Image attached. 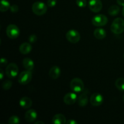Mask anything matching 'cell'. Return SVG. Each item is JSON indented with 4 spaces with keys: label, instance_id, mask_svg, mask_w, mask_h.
<instances>
[{
    "label": "cell",
    "instance_id": "13",
    "mask_svg": "<svg viewBox=\"0 0 124 124\" xmlns=\"http://www.w3.org/2000/svg\"><path fill=\"white\" fill-rule=\"evenodd\" d=\"M24 117L27 122H33L36 121L38 117V113L36 110L34 109H30L26 111Z\"/></svg>",
    "mask_w": 124,
    "mask_h": 124
},
{
    "label": "cell",
    "instance_id": "26",
    "mask_svg": "<svg viewBox=\"0 0 124 124\" xmlns=\"http://www.w3.org/2000/svg\"><path fill=\"white\" fill-rule=\"evenodd\" d=\"M57 0H47V4L49 7H53L56 5Z\"/></svg>",
    "mask_w": 124,
    "mask_h": 124
},
{
    "label": "cell",
    "instance_id": "22",
    "mask_svg": "<svg viewBox=\"0 0 124 124\" xmlns=\"http://www.w3.org/2000/svg\"><path fill=\"white\" fill-rule=\"evenodd\" d=\"M115 86L119 90L124 92V78H119L115 81Z\"/></svg>",
    "mask_w": 124,
    "mask_h": 124
},
{
    "label": "cell",
    "instance_id": "2",
    "mask_svg": "<svg viewBox=\"0 0 124 124\" xmlns=\"http://www.w3.org/2000/svg\"><path fill=\"white\" fill-rule=\"evenodd\" d=\"M47 5L41 1H36L33 4L32 11L36 15H43L47 12Z\"/></svg>",
    "mask_w": 124,
    "mask_h": 124
},
{
    "label": "cell",
    "instance_id": "9",
    "mask_svg": "<svg viewBox=\"0 0 124 124\" xmlns=\"http://www.w3.org/2000/svg\"><path fill=\"white\" fill-rule=\"evenodd\" d=\"M88 94L89 91L88 89H84L78 98V103L80 107H85L88 102Z\"/></svg>",
    "mask_w": 124,
    "mask_h": 124
},
{
    "label": "cell",
    "instance_id": "30",
    "mask_svg": "<svg viewBox=\"0 0 124 124\" xmlns=\"http://www.w3.org/2000/svg\"><path fill=\"white\" fill-rule=\"evenodd\" d=\"M117 4L120 6H122L124 7V0H117L116 1Z\"/></svg>",
    "mask_w": 124,
    "mask_h": 124
},
{
    "label": "cell",
    "instance_id": "33",
    "mask_svg": "<svg viewBox=\"0 0 124 124\" xmlns=\"http://www.w3.org/2000/svg\"><path fill=\"white\" fill-rule=\"evenodd\" d=\"M35 124H44L43 122H41V121H37V122H35Z\"/></svg>",
    "mask_w": 124,
    "mask_h": 124
},
{
    "label": "cell",
    "instance_id": "31",
    "mask_svg": "<svg viewBox=\"0 0 124 124\" xmlns=\"http://www.w3.org/2000/svg\"><path fill=\"white\" fill-rule=\"evenodd\" d=\"M67 124H78V122L77 121H75V120H73V119H70L67 122Z\"/></svg>",
    "mask_w": 124,
    "mask_h": 124
},
{
    "label": "cell",
    "instance_id": "29",
    "mask_svg": "<svg viewBox=\"0 0 124 124\" xmlns=\"http://www.w3.org/2000/svg\"><path fill=\"white\" fill-rule=\"evenodd\" d=\"M0 63H1V66L4 67L6 66L7 64V60L4 58H2L0 61Z\"/></svg>",
    "mask_w": 124,
    "mask_h": 124
},
{
    "label": "cell",
    "instance_id": "15",
    "mask_svg": "<svg viewBox=\"0 0 124 124\" xmlns=\"http://www.w3.org/2000/svg\"><path fill=\"white\" fill-rule=\"evenodd\" d=\"M19 104L21 107H22L23 108L28 109L31 107V105H32V101H31V99L30 98L26 96H24L23 97L19 100Z\"/></svg>",
    "mask_w": 124,
    "mask_h": 124
},
{
    "label": "cell",
    "instance_id": "34",
    "mask_svg": "<svg viewBox=\"0 0 124 124\" xmlns=\"http://www.w3.org/2000/svg\"><path fill=\"white\" fill-rule=\"evenodd\" d=\"M122 15H123L124 17V7H123V8H122Z\"/></svg>",
    "mask_w": 124,
    "mask_h": 124
},
{
    "label": "cell",
    "instance_id": "10",
    "mask_svg": "<svg viewBox=\"0 0 124 124\" xmlns=\"http://www.w3.org/2000/svg\"><path fill=\"white\" fill-rule=\"evenodd\" d=\"M88 7L94 13H98L102 8V3L101 0H89Z\"/></svg>",
    "mask_w": 124,
    "mask_h": 124
},
{
    "label": "cell",
    "instance_id": "8",
    "mask_svg": "<svg viewBox=\"0 0 124 124\" xmlns=\"http://www.w3.org/2000/svg\"><path fill=\"white\" fill-rule=\"evenodd\" d=\"M66 38L71 43L76 44L81 39V35L77 30H70L67 32Z\"/></svg>",
    "mask_w": 124,
    "mask_h": 124
},
{
    "label": "cell",
    "instance_id": "36",
    "mask_svg": "<svg viewBox=\"0 0 124 124\" xmlns=\"http://www.w3.org/2000/svg\"></svg>",
    "mask_w": 124,
    "mask_h": 124
},
{
    "label": "cell",
    "instance_id": "32",
    "mask_svg": "<svg viewBox=\"0 0 124 124\" xmlns=\"http://www.w3.org/2000/svg\"><path fill=\"white\" fill-rule=\"evenodd\" d=\"M4 71L2 70V69H0V79L1 80L3 79V78H4Z\"/></svg>",
    "mask_w": 124,
    "mask_h": 124
},
{
    "label": "cell",
    "instance_id": "25",
    "mask_svg": "<svg viewBox=\"0 0 124 124\" xmlns=\"http://www.w3.org/2000/svg\"><path fill=\"white\" fill-rule=\"evenodd\" d=\"M76 3L77 6L81 8H84L87 6V1L86 0H76Z\"/></svg>",
    "mask_w": 124,
    "mask_h": 124
},
{
    "label": "cell",
    "instance_id": "35",
    "mask_svg": "<svg viewBox=\"0 0 124 124\" xmlns=\"http://www.w3.org/2000/svg\"><path fill=\"white\" fill-rule=\"evenodd\" d=\"M122 99H123V101L124 102V96H123V98H122Z\"/></svg>",
    "mask_w": 124,
    "mask_h": 124
},
{
    "label": "cell",
    "instance_id": "23",
    "mask_svg": "<svg viewBox=\"0 0 124 124\" xmlns=\"http://www.w3.org/2000/svg\"><path fill=\"white\" fill-rule=\"evenodd\" d=\"M20 123V119L17 116H12L8 121V124H18Z\"/></svg>",
    "mask_w": 124,
    "mask_h": 124
},
{
    "label": "cell",
    "instance_id": "6",
    "mask_svg": "<svg viewBox=\"0 0 124 124\" xmlns=\"http://www.w3.org/2000/svg\"><path fill=\"white\" fill-rule=\"evenodd\" d=\"M6 34L10 39H16L20 35V30L15 24H10L6 29Z\"/></svg>",
    "mask_w": 124,
    "mask_h": 124
},
{
    "label": "cell",
    "instance_id": "20",
    "mask_svg": "<svg viewBox=\"0 0 124 124\" xmlns=\"http://www.w3.org/2000/svg\"><path fill=\"white\" fill-rule=\"evenodd\" d=\"M120 12V8L118 6L116 5H113L110 6L108 8V14L111 16H116L119 14Z\"/></svg>",
    "mask_w": 124,
    "mask_h": 124
},
{
    "label": "cell",
    "instance_id": "11",
    "mask_svg": "<svg viewBox=\"0 0 124 124\" xmlns=\"http://www.w3.org/2000/svg\"><path fill=\"white\" fill-rule=\"evenodd\" d=\"M90 104L94 107L100 106L104 101V98L100 93H94L90 96Z\"/></svg>",
    "mask_w": 124,
    "mask_h": 124
},
{
    "label": "cell",
    "instance_id": "18",
    "mask_svg": "<svg viewBox=\"0 0 124 124\" xmlns=\"http://www.w3.org/2000/svg\"><path fill=\"white\" fill-rule=\"evenodd\" d=\"M23 65L25 70H29V71H32L35 67V64H34L33 61L29 58H25L23 59Z\"/></svg>",
    "mask_w": 124,
    "mask_h": 124
},
{
    "label": "cell",
    "instance_id": "27",
    "mask_svg": "<svg viewBox=\"0 0 124 124\" xmlns=\"http://www.w3.org/2000/svg\"><path fill=\"white\" fill-rule=\"evenodd\" d=\"M28 40L30 43H35L37 41V37L35 35H31L29 36Z\"/></svg>",
    "mask_w": 124,
    "mask_h": 124
},
{
    "label": "cell",
    "instance_id": "21",
    "mask_svg": "<svg viewBox=\"0 0 124 124\" xmlns=\"http://www.w3.org/2000/svg\"><path fill=\"white\" fill-rule=\"evenodd\" d=\"M10 4L7 0H1V6H0V11L2 12H6L10 8Z\"/></svg>",
    "mask_w": 124,
    "mask_h": 124
},
{
    "label": "cell",
    "instance_id": "17",
    "mask_svg": "<svg viewBox=\"0 0 124 124\" xmlns=\"http://www.w3.org/2000/svg\"><path fill=\"white\" fill-rule=\"evenodd\" d=\"M32 50V47L29 42H24L19 46V50L23 54H27Z\"/></svg>",
    "mask_w": 124,
    "mask_h": 124
},
{
    "label": "cell",
    "instance_id": "28",
    "mask_svg": "<svg viewBox=\"0 0 124 124\" xmlns=\"http://www.w3.org/2000/svg\"><path fill=\"white\" fill-rule=\"evenodd\" d=\"M10 9L11 12H12V13H15L18 12V10H19V7H18V6H17V5L13 4L12 5V6H11Z\"/></svg>",
    "mask_w": 124,
    "mask_h": 124
},
{
    "label": "cell",
    "instance_id": "14",
    "mask_svg": "<svg viewBox=\"0 0 124 124\" xmlns=\"http://www.w3.org/2000/svg\"><path fill=\"white\" fill-rule=\"evenodd\" d=\"M61 73V71L60 68L58 66L54 65L50 69L48 75L52 79H57L60 76Z\"/></svg>",
    "mask_w": 124,
    "mask_h": 124
},
{
    "label": "cell",
    "instance_id": "7",
    "mask_svg": "<svg viewBox=\"0 0 124 124\" xmlns=\"http://www.w3.org/2000/svg\"><path fill=\"white\" fill-rule=\"evenodd\" d=\"M92 23L96 27H102L107 24L108 18L104 15H97L92 18Z\"/></svg>",
    "mask_w": 124,
    "mask_h": 124
},
{
    "label": "cell",
    "instance_id": "24",
    "mask_svg": "<svg viewBox=\"0 0 124 124\" xmlns=\"http://www.w3.org/2000/svg\"><path fill=\"white\" fill-rule=\"evenodd\" d=\"M12 82L9 80H6L2 82V88L5 90H8L12 87Z\"/></svg>",
    "mask_w": 124,
    "mask_h": 124
},
{
    "label": "cell",
    "instance_id": "5",
    "mask_svg": "<svg viewBox=\"0 0 124 124\" xmlns=\"http://www.w3.org/2000/svg\"><path fill=\"white\" fill-rule=\"evenodd\" d=\"M32 79V73L31 71L25 70L19 74L18 76V82L21 85H26Z\"/></svg>",
    "mask_w": 124,
    "mask_h": 124
},
{
    "label": "cell",
    "instance_id": "19",
    "mask_svg": "<svg viewBox=\"0 0 124 124\" xmlns=\"http://www.w3.org/2000/svg\"><path fill=\"white\" fill-rule=\"evenodd\" d=\"M107 32L104 29L97 28L94 31V36L98 39H103L106 37Z\"/></svg>",
    "mask_w": 124,
    "mask_h": 124
},
{
    "label": "cell",
    "instance_id": "12",
    "mask_svg": "<svg viewBox=\"0 0 124 124\" xmlns=\"http://www.w3.org/2000/svg\"><path fill=\"white\" fill-rule=\"evenodd\" d=\"M78 98L76 93H75V92H70V93H67L64 96L63 101H64V103L66 105H71L75 104L77 101Z\"/></svg>",
    "mask_w": 124,
    "mask_h": 124
},
{
    "label": "cell",
    "instance_id": "16",
    "mask_svg": "<svg viewBox=\"0 0 124 124\" xmlns=\"http://www.w3.org/2000/svg\"><path fill=\"white\" fill-rule=\"evenodd\" d=\"M52 122L54 124H65L67 123L66 118L62 114H56L53 116Z\"/></svg>",
    "mask_w": 124,
    "mask_h": 124
},
{
    "label": "cell",
    "instance_id": "4",
    "mask_svg": "<svg viewBox=\"0 0 124 124\" xmlns=\"http://www.w3.org/2000/svg\"><path fill=\"white\" fill-rule=\"evenodd\" d=\"M6 75L9 78H14L18 76L19 73V69L17 65L15 63H10L6 68L5 70Z\"/></svg>",
    "mask_w": 124,
    "mask_h": 124
},
{
    "label": "cell",
    "instance_id": "3",
    "mask_svg": "<svg viewBox=\"0 0 124 124\" xmlns=\"http://www.w3.org/2000/svg\"><path fill=\"white\" fill-rule=\"evenodd\" d=\"M70 88L76 93H81L84 90V84L82 79L78 78H73L70 82Z\"/></svg>",
    "mask_w": 124,
    "mask_h": 124
},
{
    "label": "cell",
    "instance_id": "1",
    "mask_svg": "<svg viewBox=\"0 0 124 124\" xmlns=\"http://www.w3.org/2000/svg\"><path fill=\"white\" fill-rule=\"evenodd\" d=\"M111 31L116 35H119L124 31V20L121 18H117L111 25Z\"/></svg>",
    "mask_w": 124,
    "mask_h": 124
}]
</instances>
